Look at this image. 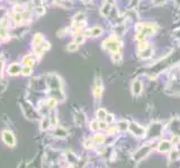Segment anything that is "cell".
Returning a JSON list of instances; mask_svg holds the SVG:
<instances>
[{
	"label": "cell",
	"mask_w": 180,
	"mask_h": 168,
	"mask_svg": "<svg viewBox=\"0 0 180 168\" xmlns=\"http://www.w3.org/2000/svg\"><path fill=\"white\" fill-rule=\"evenodd\" d=\"M22 66H29V67H35L38 63V58L36 56L34 55L33 53L32 54H28V55H25L24 57L22 58Z\"/></svg>",
	"instance_id": "obj_5"
},
{
	"label": "cell",
	"mask_w": 180,
	"mask_h": 168,
	"mask_svg": "<svg viewBox=\"0 0 180 168\" xmlns=\"http://www.w3.org/2000/svg\"><path fill=\"white\" fill-rule=\"evenodd\" d=\"M52 136L54 138H58V139H65V138L69 136V131L64 127H61V126H56L53 128L52 130Z\"/></svg>",
	"instance_id": "obj_7"
},
{
	"label": "cell",
	"mask_w": 180,
	"mask_h": 168,
	"mask_svg": "<svg viewBox=\"0 0 180 168\" xmlns=\"http://www.w3.org/2000/svg\"><path fill=\"white\" fill-rule=\"evenodd\" d=\"M152 55H153V49H152L151 46H150V47H148L146 49L138 52V56H140V58H142V59H149V58H151Z\"/></svg>",
	"instance_id": "obj_15"
},
{
	"label": "cell",
	"mask_w": 180,
	"mask_h": 168,
	"mask_svg": "<svg viewBox=\"0 0 180 168\" xmlns=\"http://www.w3.org/2000/svg\"><path fill=\"white\" fill-rule=\"evenodd\" d=\"M65 168H76V166H74V165H71V164H70V165L68 166V167H65Z\"/></svg>",
	"instance_id": "obj_33"
},
{
	"label": "cell",
	"mask_w": 180,
	"mask_h": 168,
	"mask_svg": "<svg viewBox=\"0 0 180 168\" xmlns=\"http://www.w3.org/2000/svg\"><path fill=\"white\" fill-rule=\"evenodd\" d=\"M150 46H151V45H150L148 42H141L140 44H138V52H141V50L146 49V48H148V47H150Z\"/></svg>",
	"instance_id": "obj_29"
},
{
	"label": "cell",
	"mask_w": 180,
	"mask_h": 168,
	"mask_svg": "<svg viewBox=\"0 0 180 168\" xmlns=\"http://www.w3.org/2000/svg\"><path fill=\"white\" fill-rule=\"evenodd\" d=\"M112 59L114 63H122L123 61V56H122L121 52H117V53H112Z\"/></svg>",
	"instance_id": "obj_26"
},
{
	"label": "cell",
	"mask_w": 180,
	"mask_h": 168,
	"mask_svg": "<svg viewBox=\"0 0 180 168\" xmlns=\"http://www.w3.org/2000/svg\"><path fill=\"white\" fill-rule=\"evenodd\" d=\"M93 96H95L96 100H100L101 95H102V92H104V86H102V82H101L100 76H97L95 82V85H93Z\"/></svg>",
	"instance_id": "obj_6"
},
{
	"label": "cell",
	"mask_w": 180,
	"mask_h": 168,
	"mask_svg": "<svg viewBox=\"0 0 180 168\" xmlns=\"http://www.w3.org/2000/svg\"><path fill=\"white\" fill-rule=\"evenodd\" d=\"M105 121H106V122L108 123V124H110V123H112V122H114V121H115V115L112 114V113H107Z\"/></svg>",
	"instance_id": "obj_30"
},
{
	"label": "cell",
	"mask_w": 180,
	"mask_h": 168,
	"mask_svg": "<svg viewBox=\"0 0 180 168\" xmlns=\"http://www.w3.org/2000/svg\"><path fill=\"white\" fill-rule=\"evenodd\" d=\"M9 19L12 21L15 26H22L24 24V17H22V14H19V12H10L8 14Z\"/></svg>",
	"instance_id": "obj_9"
},
{
	"label": "cell",
	"mask_w": 180,
	"mask_h": 168,
	"mask_svg": "<svg viewBox=\"0 0 180 168\" xmlns=\"http://www.w3.org/2000/svg\"><path fill=\"white\" fill-rule=\"evenodd\" d=\"M173 36L177 37V38H180V28H178V29H176L173 31Z\"/></svg>",
	"instance_id": "obj_31"
},
{
	"label": "cell",
	"mask_w": 180,
	"mask_h": 168,
	"mask_svg": "<svg viewBox=\"0 0 180 168\" xmlns=\"http://www.w3.org/2000/svg\"><path fill=\"white\" fill-rule=\"evenodd\" d=\"M128 127H129L128 121H127V120H121L119 122L117 123L116 128H117L118 131H126V130H128Z\"/></svg>",
	"instance_id": "obj_20"
},
{
	"label": "cell",
	"mask_w": 180,
	"mask_h": 168,
	"mask_svg": "<svg viewBox=\"0 0 180 168\" xmlns=\"http://www.w3.org/2000/svg\"><path fill=\"white\" fill-rule=\"evenodd\" d=\"M92 140L93 142H95V145H102L106 141V136L102 133H96L92 137Z\"/></svg>",
	"instance_id": "obj_16"
},
{
	"label": "cell",
	"mask_w": 180,
	"mask_h": 168,
	"mask_svg": "<svg viewBox=\"0 0 180 168\" xmlns=\"http://www.w3.org/2000/svg\"><path fill=\"white\" fill-rule=\"evenodd\" d=\"M135 39L138 40V42H146V38H148V36H145L144 34L142 33H136V35H135Z\"/></svg>",
	"instance_id": "obj_28"
},
{
	"label": "cell",
	"mask_w": 180,
	"mask_h": 168,
	"mask_svg": "<svg viewBox=\"0 0 180 168\" xmlns=\"http://www.w3.org/2000/svg\"><path fill=\"white\" fill-rule=\"evenodd\" d=\"M0 1H1V0H0Z\"/></svg>",
	"instance_id": "obj_35"
},
{
	"label": "cell",
	"mask_w": 180,
	"mask_h": 168,
	"mask_svg": "<svg viewBox=\"0 0 180 168\" xmlns=\"http://www.w3.org/2000/svg\"><path fill=\"white\" fill-rule=\"evenodd\" d=\"M170 143L171 142H169L167 140L161 141V142L159 143V150H160L161 152H168V151H170V149H171V145H170Z\"/></svg>",
	"instance_id": "obj_17"
},
{
	"label": "cell",
	"mask_w": 180,
	"mask_h": 168,
	"mask_svg": "<svg viewBox=\"0 0 180 168\" xmlns=\"http://www.w3.org/2000/svg\"><path fill=\"white\" fill-rule=\"evenodd\" d=\"M176 2H177V5H180V0H176Z\"/></svg>",
	"instance_id": "obj_34"
},
{
	"label": "cell",
	"mask_w": 180,
	"mask_h": 168,
	"mask_svg": "<svg viewBox=\"0 0 180 168\" xmlns=\"http://www.w3.org/2000/svg\"><path fill=\"white\" fill-rule=\"evenodd\" d=\"M128 130L132 132L134 136H136V137H144L146 134V129L136 122L129 123Z\"/></svg>",
	"instance_id": "obj_4"
},
{
	"label": "cell",
	"mask_w": 180,
	"mask_h": 168,
	"mask_svg": "<svg viewBox=\"0 0 180 168\" xmlns=\"http://www.w3.org/2000/svg\"><path fill=\"white\" fill-rule=\"evenodd\" d=\"M54 2V5H56V6H61V3L64 1V0H52Z\"/></svg>",
	"instance_id": "obj_32"
},
{
	"label": "cell",
	"mask_w": 180,
	"mask_h": 168,
	"mask_svg": "<svg viewBox=\"0 0 180 168\" xmlns=\"http://www.w3.org/2000/svg\"><path fill=\"white\" fill-rule=\"evenodd\" d=\"M101 47L104 48L106 52H109L112 54L117 53V52H121L122 47H123V43L118 39L117 36H110L102 42Z\"/></svg>",
	"instance_id": "obj_1"
},
{
	"label": "cell",
	"mask_w": 180,
	"mask_h": 168,
	"mask_svg": "<svg viewBox=\"0 0 180 168\" xmlns=\"http://www.w3.org/2000/svg\"><path fill=\"white\" fill-rule=\"evenodd\" d=\"M110 10H112V5L108 2H106L105 5H102L100 9V15L102 17H108V15L110 14Z\"/></svg>",
	"instance_id": "obj_18"
},
{
	"label": "cell",
	"mask_w": 180,
	"mask_h": 168,
	"mask_svg": "<svg viewBox=\"0 0 180 168\" xmlns=\"http://www.w3.org/2000/svg\"><path fill=\"white\" fill-rule=\"evenodd\" d=\"M35 15H37V16H43V15H45V12H46V7L43 5H38L35 7Z\"/></svg>",
	"instance_id": "obj_23"
},
{
	"label": "cell",
	"mask_w": 180,
	"mask_h": 168,
	"mask_svg": "<svg viewBox=\"0 0 180 168\" xmlns=\"http://www.w3.org/2000/svg\"><path fill=\"white\" fill-rule=\"evenodd\" d=\"M22 65L20 62H14V63H11L9 64V66L7 67V74L9 76H18L22 74Z\"/></svg>",
	"instance_id": "obj_3"
},
{
	"label": "cell",
	"mask_w": 180,
	"mask_h": 168,
	"mask_svg": "<svg viewBox=\"0 0 180 168\" xmlns=\"http://www.w3.org/2000/svg\"><path fill=\"white\" fill-rule=\"evenodd\" d=\"M64 156H65L67 161L70 162L71 165H76V164H78L79 158H78V156H76L74 152H72V151H67L64 154Z\"/></svg>",
	"instance_id": "obj_14"
},
{
	"label": "cell",
	"mask_w": 180,
	"mask_h": 168,
	"mask_svg": "<svg viewBox=\"0 0 180 168\" xmlns=\"http://www.w3.org/2000/svg\"><path fill=\"white\" fill-rule=\"evenodd\" d=\"M89 128L91 131H98L99 130V121L96 119V120H92V121H90L89 123Z\"/></svg>",
	"instance_id": "obj_27"
},
{
	"label": "cell",
	"mask_w": 180,
	"mask_h": 168,
	"mask_svg": "<svg viewBox=\"0 0 180 168\" xmlns=\"http://www.w3.org/2000/svg\"><path fill=\"white\" fill-rule=\"evenodd\" d=\"M150 147L149 146H144V147H142V148H140L138 149L136 152L134 154V159L136 160V161H141V160L143 159L144 157H146L148 155H149V152H150Z\"/></svg>",
	"instance_id": "obj_10"
},
{
	"label": "cell",
	"mask_w": 180,
	"mask_h": 168,
	"mask_svg": "<svg viewBox=\"0 0 180 168\" xmlns=\"http://www.w3.org/2000/svg\"><path fill=\"white\" fill-rule=\"evenodd\" d=\"M45 39H46V38H45L44 35H43L42 33H36L33 36V38H32V43H31V44H32V48L38 47L39 45L42 44Z\"/></svg>",
	"instance_id": "obj_11"
},
{
	"label": "cell",
	"mask_w": 180,
	"mask_h": 168,
	"mask_svg": "<svg viewBox=\"0 0 180 168\" xmlns=\"http://www.w3.org/2000/svg\"><path fill=\"white\" fill-rule=\"evenodd\" d=\"M1 140H2V142L5 143L7 147L9 148H14L16 147V137H15L14 132L9 130V129H5L2 130L1 132Z\"/></svg>",
	"instance_id": "obj_2"
},
{
	"label": "cell",
	"mask_w": 180,
	"mask_h": 168,
	"mask_svg": "<svg viewBox=\"0 0 180 168\" xmlns=\"http://www.w3.org/2000/svg\"><path fill=\"white\" fill-rule=\"evenodd\" d=\"M79 46H80V45L77 44L74 40H72V42H70L67 45V50L70 52V53H74V52H77V50L79 49Z\"/></svg>",
	"instance_id": "obj_21"
},
{
	"label": "cell",
	"mask_w": 180,
	"mask_h": 168,
	"mask_svg": "<svg viewBox=\"0 0 180 168\" xmlns=\"http://www.w3.org/2000/svg\"><path fill=\"white\" fill-rule=\"evenodd\" d=\"M73 120L78 127H81L84 122H86V114H84L82 111H77L74 112V117H73Z\"/></svg>",
	"instance_id": "obj_13"
},
{
	"label": "cell",
	"mask_w": 180,
	"mask_h": 168,
	"mask_svg": "<svg viewBox=\"0 0 180 168\" xmlns=\"http://www.w3.org/2000/svg\"><path fill=\"white\" fill-rule=\"evenodd\" d=\"M83 20H86V15H84L83 12H77V14L73 16L71 22H79V21H83Z\"/></svg>",
	"instance_id": "obj_22"
},
{
	"label": "cell",
	"mask_w": 180,
	"mask_h": 168,
	"mask_svg": "<svg viewBox=\"0 0 180 168\" xmlns=\"http://www.w3.org/2000/svg\"><path fill=\"white\" fill-rule=\"evenodd\" d=\"M107 115V111L102 108H99L97 111H96V119L98 121H104L106 119Z\"/></svg>",
	"instance_id": "obj_19"
},
{
	"label": "cell",
	"mask_w": 180,
	"mask_h": 168,
	"mask_svg": "<svg viewBox=\"0 0 180 168\" xmlns=\"http://www.w3.org/2000/svg\"><path fill=\"white\" fill-rule=\"evenodd\" d=\"M33 74V67H29V66H22V74L20 75L22 76H31Z\"/></svg>",
	"instance_id": "obj_24"
},
{
	"label": "cell",
	"mask_w": 180,
	"mask_h": 168,
	"mask_svg": "<svg viewBox=\"0 0 180 168\" xmlns=\"http://www.w3.org/2000/svg\"><path fill=\"white\" fill-rule=\"evenodd\" d=\"M51 128H52V124H51L50 117H48V115L42 117L41 122H39V129H41V131H48V129Z\"/></svg>",
	"instance_id": "obj_12"
},
{
	"label": "cell",
	"mask_w": 180,
	"mask_h": 168,
	"mask_svg": "<svg viewBox=\"0 0 180 168\" xmlns=\"http://www.w3.org/2000/svg\"><path fill=\"white\" fill-rule=\"evenodd\" d=\"M142 92H143V83L141 80L136 78L132 83V93L134 96H138L142 94Z\"/></svg>",
	"instance_id": "obj_8"
},
{
	"label": "cell",
	"mask_w": 180,
	"mask_h": 168,
	"mask_svg": "<svg viewBox=\"0 0 180 168\" xmlns=\"http://www.w3.org/2000/svg\"><path fill=\"white\" fill-rule=\"evenodd\" d=\"M83 147L86 149H88V150H90V149H93L95 148V142H93V140H92V138L91 139H86L83 141Z\"/></svg>",
	"instance_id": "obj_25"
}]
</instances>
